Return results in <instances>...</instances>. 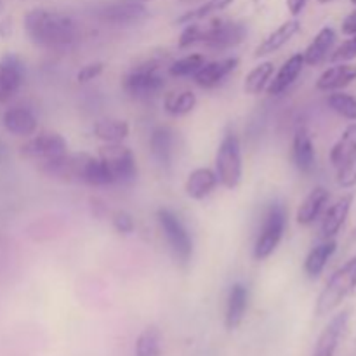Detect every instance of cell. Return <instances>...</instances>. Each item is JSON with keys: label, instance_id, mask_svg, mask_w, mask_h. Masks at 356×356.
Here are the masks:
<instances>
[{"label": "cell", "instance_id": "obj_20", "mask_svg": "<svg viewBox=\"0 0 356 356\" xmlns=\"http://www.w3.org/2000/svg\"><path fill=\"white\" fill-rule=\"evenodd\" d=\"M302 68H305V58L302 54H294L280 66L278 73L275 76H271L270 83H268L266 90L270 96H280L284 94L296 80L301 75Z\"/></svg>", "mask_w": 356, "mask_h": 356}, {"label": "cell", "instance_id": "obj_19", "mask_svg": "<svg viewBox=\"0 0 356 356\" xmlns=\"http://www.w3.org/2000/svg\"><path fill=\"white\" fill-rule=\"evenodd\" d=\"M356 80V66L348 63H337V65L327 68L316 80V89L322 92H336L344 89Z\"/></svg>", "mask_w": 356, "mask_h": 356}, {"label": "cell", "instance_id": "obj_33", "mask_svg": "<svg viewBox=\"0 0 356 356\" xmlns=\"http://www.w3.org/2000/svg\"><path fill=\"white\" fill-rule=\"evenodd\" d=\"M232 3L233 0H207V2H204L202 6H198L197 9L183 14V16L177 19V23L188 24V23H193V21H202L205 19V17L212 16V14L219 13V10H225L226 7L232 6Z\"/></svg>", "mask_w": 356, "mask_h": 356}, {"label": "cell", "instance_id": "obj_43", "mask_svg": "<svg viewBox=\"0 0 356 356\" xmlns=\"http://www.w3.org/2000/svg\"><path fill=\"white\" fill-rule=\"evenodd\" d=\"M138 2H143V3H145V2H153V0H138Z\"/></svg>", "mask_w": 356, "mask_h": 356}, {"label": "cell", "instance_id": "obj_7", "mask_svg": "<svg viewBox=\"0 0 356 356\" xmlns=\"http://www.w3.org/2000/svg\"><path fill=\"white\" fill-rule=\"evenodd\" d=\"M156 219L176 261H179L181 264L190 263L193 256V240L188 229L184 228L183 221L170 209H159Z\"/></svg>", "mask_w": 356, "mask_h": 356}, {"label": "cell", "instance_id": "obj_21", "mask_svg": "<svg viewBox=\"0 0 356 356\" xmlns=\"http://www.w3.org/2000/svg\"><path fill=\"white\" fill-rule=\"evenodd\" d=\"M2 124L7 132L21 138H28L37 132V117L30 108L24 106H13L3 113Z\"/></svg>", "mask_w": 356, "mask_h": 356}, {"label": "cell", "instance_id": "obj_30", "mask_svg": "<svg viewBox=\"0 0 356 356\" xmlns=\"http://www.w3.org/2000/svg\"><path fill=\"white\" fill-rule=\"evenodd\" d=\"M162 332L156 327H146L136 341V356H160Z\"/></svg>", "mask_w": 356, "mask_h": 356}, {"label": "cell", "instance_id": "obj_6", "mask_svg": "<svg viewBox=\"0 0 356 356\" xmlns=\"http://www.w3.org/2000/svg\"><path fill=\"white\" fill-rule=\"evenodd\" d=\"M97 159L103 162L111 184H131L138 177L134 153L122 143H104Z\"/></svg>", "mask_w": 356, "mask_h": 356}, {"label": "cell", "instance_id": "obj_17", "mask_svg": "<svg viewBox=\"0 0 356 356\" xmlns=\"http://www.w3.org/2000/svg\"><path fill=\"white\" fill-rule=\"evenodd\" d=\"M174 148H176V134L167 125H159L153 129L149 136V152L153 159L162 167H170L174 160Z\"/></svg>", "mask_w": 356, "mask_h": 356}, {"label": "cell", "instance_id": "obj_32", "mask_svg": "<svg viewBox=\"0 0 356 356\" xmlns=\"http://www.w3.org/2000/svg\"><path fill=\"white\" fill-rule=\"evenodd\" d=\"M327 104L332 111H336L337 115H341L346 120L356 122V97L351 96L348 92H330V96L327 97Z\"/></svg>", "mask_w": 356, "mask_h": 356}, {"label": "cell", "instance_id": "obj_24", "mask_svg": "<svg viewBox=\"0 0 356 356\" xmlns=\"http://www.w3.org/2000/svg\"><path fill=\"white\" fill-rule=\"evenodd\" d=\"M356 160V122L350 124L330 149V163L337 170Z\"/></svg>", "mask_w": 356, "mask_h": 356}, {"label": "cell", "instance_id": "obj_38", "mask_svg": "<svg viewBox=\"0 0 356 356\" xmlns=\"http://www.w3.org/2000/svg\"><path fill=\"white\" fill-rule=\"evenodd\" d=\"M341 30H343L344 35H350V37L356 35V9L344 17L343 24H341Z\"/></svg>", "mask_w": 356, "mask_h": 356}, {"label": "cell", "instance_id": "obj_9", "mask_svg": "<svg viewBox=\"0 0 356 356\" xmlns=\"http://www.w3.org/2000/svg\"><path fill=\"white\" fill-rule=\"evenodd\" d=\"M94 16L111 26H131L148 16V9L138 0H108L94 9Z\"/></svg>", "mask_w": 356, "mask_h": 356}, {"label": "cell", "instance_id": "obj_42", "mask_svg": "<svg viewBox=\"0 0 356 356\" xmlns=\"http://www.w3.org/2000/svg\"><path fill=\"white\" fill-rule=\"evenodd\" d=\"M318 2H320V3H329L330 0H318Z\"/></svg>", "mask_w": 356, "mask_h": 356}, {"label": "cell", "instance_id": "obj_14", "mask_svg": "<svg viewBox=\"0 0 356 356\" xmlns=\"http://www.w3.org/2000/svg\"><path fill=\"white\" fill-rule=\"evenodd\" d=\"M247 308H249V289L243 284L236 282L232 285L226 301V313H225V325L228 330H235L242 325L245 318Z\"/></svg>", "mask_w": 356, "mask_h": 356}, {"label": "cell", "instance_id": "obj_37", "mask_svg": "<svg viewBox=\"0 0 356 356\" xmlns=\"http://www.w3.org/2000/svg\"><path fill=\"white\" fill-rule=\"evenodd\" d=\"M103 63H90V65H86L79 73H76V80H79L80 83H87L90 82V80L97 79V76L103 73Z\"/></svg>", "mask_w": 356, "mask_h": 356}, {"label": "cell", "instance_id": "obj_8", "mask_svg": "<svg viewBox=\"0 0 356 356\" xmlns=\"http://www.w3.org/2000/svg\"><path fill=\"white\" fill-rule=\"evenodd\" d=\"M125 92L136 99H148V97L156 96L165 87V79L159 73V65L156 63H143V65L134 66L122 82Z\"/></svg>", "mask_w": 356, "mask_h": 356}, {"label": "cell", "instance_id": "obj_25", "mask_svg": "<svg viewBox=\"0 0 356 356\" xmlns=\"http://www.w3.org/2000/svg\"><path fill=\"white\" fill-rule=\"evenodd\" d=\"M334 44H336V30L330 26L322 28V30L316 33V37L312 40V44H309L308 47H306V51L302 52L305 65L316 66L320 65V63L325 61L329 52L332 51Z\"/></svg>", "mask_w": 356, "mask_h": 356}, {"label": "cell", "instance_id": "obj_2", "mask_svg": "<svg viewBox=\"0 0 356 356\" xmlns=\"http://www.w3.org/2000/svg\"><path fill=\"white\" fill-rule=\"evenodd\" d=\"M356 291V254L348 259L332 277L329 278L323 291L316 299V316H325L332 313L337 306L344 302Z\"/></svg>", "mask_w": 356, "mask_h": 356}, {"label": "cell", "instance_id": "obj_39", "mask_svg": "<svg viewBox=\"0 0 356 356\" xmlns=\"http://www.w3.org/2000/svg\"><path fill=\"white\" fill-rule=\"evenodd\" d=\"M306 3H308V0H287L289 13H291L294 17H298L299 14L305 10Z\"/></svg>", "mask_w": 356, "mask_h": 356}, {"label": "cell", "instance_id": "obj_4", "mask_svg": "<svg viewBox=\"0 0 356 356\" xmlns=\"http://www.w3.org/2000/svg\"><path fill=\"white\" fill-rule=\"evenodd\" d=\"M216 174H218L219 184L228 190L236 188L242 181V146H240L238 136L233 131L226 132L219 143L218 153H216Z\"/></svg>", "mask_w": 356, "mask_h": 356}, {"label": "cell", "instance_id": "obj_29", "mask_svg": "<svg viewBox=\"0 0 356 356\" xmlns=\"http://www.w3.org/2000/svg\"><path fill=\"white\" fill-rule=\"evenodd\" d=\"M197 106V96L191 90H181V92L167 94L163 99V108L172 117H183Z\"/></svg>", "mask_w": 356, "mask_h": 356}, {"label": "cell", "instance_id": "obj_31", "mask_svg": "<svg viewBox=\"0 0 356 356\" xmlns=\"http://www.w3.org/2000/svg\"><path fill=\"white\" fill-rule=\"evenodd\" d=\"M205 63H207V59H205L204 54H188L169 66V75L176 76V79L193 76Z\"/></svg>", "mask_w": 356, "mask_h": 356}, {"label": "cell", "instance_id": "obj_3", "mask_svg": "<svg viewBox=\"0 0 356 356\" xmlns=\"http://www.w3.org/2000/svg\"><path fill=\"white\" fill-rule=\"evenodd\" d=\"M285 229H287V207L282 202H273L268 205L266 212H264L263 226H261L259 235L254 243V259H268L280 245Z\"/></svg>", "mask_w": 356, "mask_h": 356}, {"label": "cell", "instance_id": "obj_36", "mask_svg": "<svg viewBox=\"0 0 356 356\" xmlns=\"http://www.w3.org/2000/svg\"><path fill=\"white\" fill-rule=\"evenodd\" d=\"M337 183L341 188H353L356 184V160L337 170Z\"/></svg>", "mask_w": 356, "mask_h": 356}, {"label": "cell", "instance_id": "obj_26", "mask_svg": "<svg viewBox=\"0 0 356 356\" xmlns=\"http://www.w3.org/2000/svg\"><path fill=\"white\" fill-rule=\"evenodd\" d=\"M336 250H337V243L334 238L325 240L323 243L316 245L315 249L309 250V254L306 256V261H305V273L308 275L309 278H318L320 275H322V271L325 270L330 257L336 254Z\"/></svg>", "mask_w": 356, "mask_h": 356}, {"label": "cell", "instance_id": "obj_34", "mask_svg": "<svg viewBox=\"0 0 356 356\" xmlns=\"http://www.w3.org/2000/svg\"><path fill=\"white\" fill-rule=\"evenodd\" d=\"M356 58V35L350 38V40L343 42L336 51L330 56V61L332 63H346Z\"/></svg>", "mask_w": 356, "mask_h": 356}, {"label": "cell", "instance_id": "obj_13", "mask_svg": "<svg viewBox=\"0 0 356 356\" xmlns=\"http://www.w3.org/2000/svg\"><path fill=\"white\" fill-rule=\"evenodd\" d=\"M238 58H225L218 61L205 63L200 70L193 75V80L202 89H212L219 86L229 73H233L238 66Z\"/></svg>", "mask_w": 356, "mask_h": 356}, {"label": "cell", "instance_id": "obj_5", "mask_svg": "<svg viewBox=\"0 0 356 356\" xmlns=\"http://www.w3.org/2000/svg\"><path fill=\"white\" fill-rule=\"evenodd\" d=\"M245 35L247 26L240 21L214 17L205 24L198 23V44H204L212 51H228L242 44Z\"/></svg>", "mask_w": 356, "mask_h": 356}, {"label": "cell", "instance_id": "obj_12", "mask_svg": "<svg viewBox=\"0 0 356 356\" xmlns=\"http://www.w3.org/2000/svg\"><path fill=\"white\" fill-rule=\"evenodd\" d=\"M24 80V65L16 54L0 58V103L9 101L19 90Z\"/></svg>", "mask_w": 356, "mask_h": 356}, {"label": "cell", "instance_id": "obj_1", "mask_svg": "<svg viewBox=\"0 0 356 356\" xmlns=\"http://www.w3.org/2000/svg\"><path fill=\"white\" fill-rule=\"evenodd\" d=\"M24 31L35 45L44 49H65L79 40V24L59 10L31 9L24 14Z\"/></svg>", "mask_w": 356, "mask_h": 356}, {"label": "cell", "instance_id": "obj_11", "mask_svg": "<svg viewBox=\"0 0 356 356\" xmlns=\"http://www.w3.org/2000/svg\"><path fill=\"white\" fill-rule=\"evenodd\" d=\"M350 316V309H343V312H339L336 316L330 318V322L327 323L325 329L318 336L315 350H313V356H336L341 341L346 336Z\"/></svg>", "mask_w": 356, "mask_h": 356}, {"label": "cell", "instance_id": "obj_16", "mask_svg": "<svg viewBox=\"0 0 356 356\" xmlns=\"http://www.w3.org/2000/svg\"><path fill=\"white\" fill-rule=\"evenodd\" d=\"M299 31H301V23H299V19L294 17V19L285 21L284 24H280L277 30L271 31V33L257 45L256 52H254V58L259 59L264 58V56H270L273 54V52L280 51L285 44H289V42L299 33Z\"/></svg>", "mask_w": 356, "mask_h": 356}, {"label": "cell", "instance_id": "obj_35", "mask_svg": "<svg viewBox=\"0 0 356 356\" xmlns=\"http://www.w3.org/2000/svg\"><path fill=\"white\" fill-rule=\"evenodd\" d=\"M111 221H113V228L117 229L118 233H122V235H129V233H132L136 229L134 218L125 211L115 212Z\"/></svg>", "mask_w": 356, "mask_h": 356}, {"label": "cell", "instance_id": "obj_44", "mask_svg": "<svg viewBox=\"0 0 356 356\" xmlns=\"http://www.w3.org/2000/svg\"><path fill=\"white\" fill-rule=\"evenodd\" d=\"M351 3H353V6H356V0H351Z\"/></svg>", "mask_w": 356, "mask_h": 356}, {"label": "cell", "instance_id": "obj_28", "mask_svg": "<svg viewBox=\"0 0 356 356\" xmlns=\"http://www.w3.org/2000/svg\"><path fill=\"white\" fill-rule=\"evenodd\" d=\"M275 73V66L271 61H264L261 65H257L256 68L250 70L249 75L245 76V82H243V90L250 96H256L261 94L270 83L271 76Z\"/></svg>", "mask_w": 356, "mask_h": 356}, {"label": "cell", "instance_id": "obj_45", "mask_svg": "<svg viewBox=\"0 0 356 356\" xmlns=\"http://www.w3.org/2000/svg\"><path fill=\"white\" fill-rule=\"evenodd\" d=\"M0 7H2V2H0Z\"/></svg>", "mask_w": 356, "mask_h": 356}, {"label": "cell", "instance_id": "obj_23", "mask_svg": "<svg viewBox=\"0 0 356 356\" xmlns=\"http://www.w3.org/2000/svg\"><path fill=\"white\" fill-rule=\"evenodd\" d=\"M329 198H330V193L327 188L316 186L315 190H313L312 193L302 200V204L299 205L298 216H296L299 225L301 226L313 225V222L320 218V214L323 212L325 205L329 204Z\"/></svg>", "mask_w": 356, "mask_h": 356}, {"label": "cell", "instance_id": "obj_40", "mask_svg": "<svg viewBox=\"0 0 356 356\" xmlns=\"http://www.w3.org/2000/svg\"><path fill=\"white\" fill-rule=\"evenodd\" d=\"M7 156H9V152H7V146L3 145L2 141H0V163L6 162Z\"/></svg>", "mask_w": 356, "mask_h": 356}, {"label": "cell", "instance_id": "obj_15", "mask_svg": "<svg viewBox=\"0 0 356 356\" xmlns=\"http://www.w3.org/2000/svg\"><path fill=\"white\" fill-rule=\"evenodd\" d=\"M292 160H294V165L298 167L299 172L312 174L315 170V145H313L312 136L305 127H299L296 131L294 139H292Z\"/></svg>", "mask_w": 356, "mask_h": 356}, {"label": "cell", "instance_id": "obj_22", "mask_svg": "<svg viewBox=\"0 0 356 356\" xmlns=\"http://www.w3.org/2000/svg\"><path fill=\"white\" fill-rule=\"evenodd\" d=\"M218 184L219 179L216 170L207 169V167H198L193 172H190L184 190H186L188 197L193 198V200H205L218 188Z\"/></svg>", "mask_w": 356, "mask_h": 356}, {"label": "cell", "instance_id": "obj_27", "mask_svg": "<svg viewBox=\"0 0 356 356\" xmlns=\"http://www.w3.org/2000/svg\"><path fill=\"white\" fill-rule=\"evenodd\" d=\"M92 132L103 143H122L131 132V127L120 118H101L94 124Z\"/></svg>", "mask_w": 356, "mask_h": 356}, {"label": "cell", "instance_id": "obj_10", "mask_svg": "<svg viewBox=\"0 0 356 356\" xmlns=\"http://www.w3.org/2000/svg\"><path fill=\"white\" fill-rule=\"evenodd\" d=\"M68 152V143L58 132H42L33 136L21 146V156L31 162H37L38 165L49 160L61 156Z\"/></svg>", "mask_w": 356, "mask_h": 356}, {"label": "cell", "instance_id": "obj_18", "mask_svg": "<svg viewBox=\"0 0 356 356\" xmlns=\"http://www.w3.org/2000/svg\"><path fill=\"white\" fill-rule=\"evenodd\" d=\"M353 193H348L344 197H341L336 204L330 205L325 211L322 219V236L325 240L334 238L337 233L341 232V228L346 222L348 216H350L351 205H353Z\"/></svg>", "mask_w": 356, "mask_h": 356}, {"label": "cell", "instance_id": "obj_41", "mask_svg": "<svg viewBox=\"0 0 356 356\" xmlns=\"http://www.w3.org/2000/svg\"><path fill=\"white\" fill-rule=\"evenodd\" d=\"M351 242H356V228L353 229V233H351Z\"/></svg>", "mask_w": 356, "mask_h": 356}]
</instances>
